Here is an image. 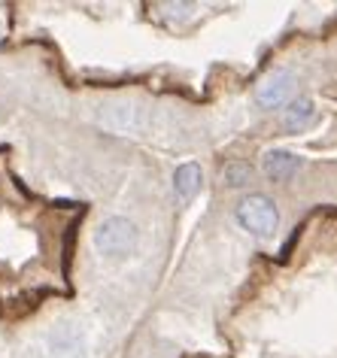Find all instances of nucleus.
<instances>
[{"label":"nucleus","mask_w":337,"mask_h":358,"mask_svg":"<svg viewBox=\"0 0 337 358\" xmlns=\"http://www.w3.org/2000/svg\"><path fill=\"white\" fill-rule=\"evenodd\" d=\"M137 246H140V231L134 222L125 216L103 219L94 231V249L103 258H113V262H122V258L134 255Z\"/></svg>","instance_id":"nucleus-1"},{"label":"nucleus","mask_w":337,"mask_h":358,"mask_svg":"<svg viewBox=\"0 0 337 358\" xmlns=\"http://www.w3.org/2000/svg\"><path fill=\"white\" fill-rule=\"evenodd\" d=\"M237 225L255 237H271L280 225V210L268 194H250L237 207Z\"/></svg>","instance_id":"nucleus-2"},{"label":"nucleus","mask_w":337,"mask_h":358,"mask_svg":"<svg viewBox=\"0 0 337 358\" xmlns=\"http://www.w3.org/2000/svg\"><path fill=\"white\" fill-rule=\"evenodd\" d=\"M292 83H295V76H292L289 70H277V73H271L259 85L255 101H259V106H264V110H277V106L286 103V97L292 92Z\"/></svg>","instance_id":"nucleus-3"},{"label":"nucleus","mask_w":337,"mask_h":358,"mask_svg":"<svg viewBox=\"0 0 337 358\" xmlns=\"http://www.w3.org/2000/svg\"><path fill=\"white\" fill-rule=\"evenodd\" d=\"M201 189V167L192 164V161H185L173 170V192H176V201L180 203H189L194 194Z\"/></svg>","instance_id":"nucleus-4"},{"label":"nucleus","mask_w":337,"mask_h":358,"mask_svg":"<svg viewBox=\"0 0 337 358\" xmlns=\"http://www.w3.org/2000/svg\"><path fill=\"white\" fill-rule=\"evenodd\" d=\"M313 122H316V106H313L310 97H298V101H292L286 115H282V128H286L289 134L307 131Z\"/></svg>","instance_id":"nucleus-5"},{"label":"nucleus","mask_w":337,"mask_h":358,"mask_svg":"<svg viewBox=\"0 0 337 358\" xmlns=\"http://www.w3.org/2000/svg\"><path fill=\"white\" fill-rule=\"evenodd\" d=\"M264 176L273 179V182H280V179H289L295 170L301 167V158L292 155V152H282V149H273L264 155Z\"/></svg>","instance_id":"nucleus-6"},{"label":"nucleus","mask_w":337,"mask_h":358,"mask_svg":"<svg viewBox=\"0 0 337 358\" xmlns=\"http://www.w3.org/2000/svg\"><path fill=\"white\" fill-rule=\"evenodd\" d=\"M225 182L231 185V189H241V185H246V182H250V167H246V164L225 167Z\"/></svg>","instance_id":"nucleus-7"}]
</instances>
